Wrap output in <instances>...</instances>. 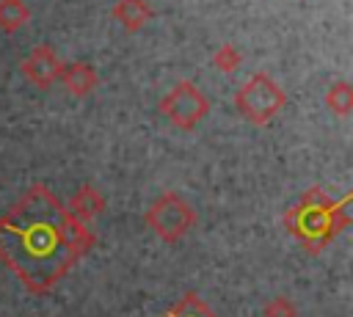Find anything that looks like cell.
Wrapping results in <instances>:
<instances>
[{
	"label": "cell",
	"instance_id": "obj_1",
	"mask_svg": "<svg viewBox=\"0 0 353 317\" xmlns=\"http://www.w3.org/2000/svg\"><path fill=\"white\" fill-rule=\"evenodd\" d=\"M83 245L80 229L41 190L28 196L0 223V256L33 287L52 284Z\"/></svg>",
	"mask_w": 353,
	"mask_h": 317
},
{
	"label": "cell",
	"instance_id": "obj_2",
	"mask_svg": "<svg viewBox=\"0 0 353 317\" xmlns=\"http://www.w3.org/2000/svg\"><path fill=\"white\" fill-rule=\"evenodd\" d=\"M240 108L251 116V119H268L279 105H281V94H279V88L270 83V80H265V77H254L248 85H245V91H240Z\"/></svg>",
	"mask_w": 353,
	"mask_h": 317
},
{
	"label": "cell",
	"instance_id": "obj_3",
	"mask_svg": "<svg viewBox=\"0 0 353 317\" xmlns=\"http://www.w3.org/2000/svg\"><path fill=\"white\" fill-rule=\"evenodd\" d=\"M165 113L182 124V127H190L196 119H201V113L207 110V102L201 99V91H196L190 83H182L165 102H163Z\"/></svg>",
	"mask_w": 353,
	"mask_h": 317
},
{
	"label": "cell",
	"instance_id": "obj_4",
	"mask_svg": "<svg viewBox=\"0 0 353 317\" xmlns=\"http://www.w3.org/2000/svg\"><path fill=\"white\" fill-rule=\"evenodd\" d=\"M152 223H154V229H157L160 234L176 237V234H182V232L188 229L190 212H188V207H185L179 198H163V201H157V207L152 209Z\"/></svg>",
	"mask_w": 353,
	"mask_h": 317
},
{
	"label": "cell",
	"instance_id": "obj_5",
	"mask_svg": "<svg viewBox=\"0 0 353 317\" xmlns=\"http://www.w3.org/2000/svg\"><path fill=\"white\" fill-rule=\"evenodd\" d=\"M55 69H58V66H55V58H52L50 50H44V47L28 61V74L36 77L39 83H50L52 74H55Z\"/></svg>",
	"mask_w": 353,
	"mask_h": 317
},
{
	"label": "cell",
	"instance_id": "obj_6",
	"mask_svg": "<svg viewBox=\"0 0 353 317\" xmlns=\"http://www.w3.org/2000/svg\"><path fill=\"white\" fill-rule=\"evenodd\" d=\"M25 19H28V11L19 0H0V25L6 30H14Z\"/></svg>",
	"mask_w": 353,
	"mask_h": 317
},
{
	"label": "cell",
	"instance_id": "obj_7",
	"mask_svg": "<svg viewBox=\"0 0 353 317\" xmlns=\"http://www.w3.org/2000/svg\"><path fill=\"white\" fill-rule=\"evenodd\" d=\"M77 77L74 74H66V80H69V85L77 91V94H83L88 85H91V69H85V66H77Z\"/></svg>",
	"mask_w": 353,
	"mask_h": 317
},
{
	"label": "cell",
	"instance_id": "obj_8",
	"mask_svg": "<svg viewBox=\"0 0 353 317\" xmlns=\"http://www.w3.org/2000/svg\"><path fill=\"white\" fill-rule=\"evenodd\" d=\"M331 99H339V105H336V110L339 113H345L347 110V102H350V94H347V85H339V88H334L331 91V96H328V102Z\"/></svg>",
	"mask_w": 353,
	"mask_h": 317
}]
</instances>
